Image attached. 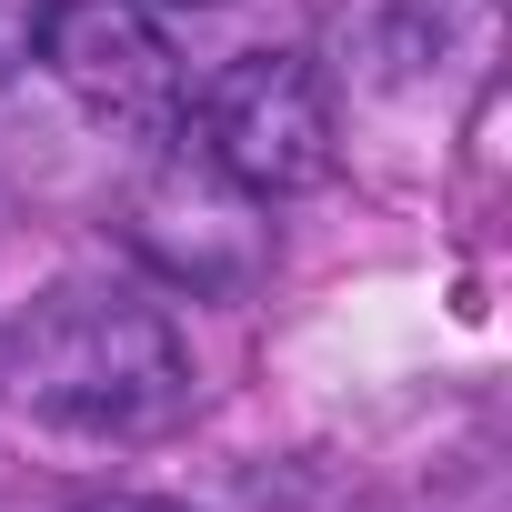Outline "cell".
Returning a JSON list of instances; mask_svg holds the SVG:
<instances>
[{"label": "cell", "mask_w": 512, "mask_h": 512, "mask_svg": "<svg viewBox=\"0 0 512 512\" xmlns=\"http://www.w3.org/2000/svg\"><path fill=\"white\" fill-rule=\"evenodd\" d=\"M51 11H61V0H0V81L41 61V41H51Z\"/></svg>", "instance_id": "cell-5"}, {"label": "cell", "mask_w": 512, "mask_h": 512, "mask_svg": "<svg viewBox=\"0 0 512 512\" xmlns=\"http://www.w3.org/2000/svg\"><path fill=\"white\" fill-rule=\"evenodd\" d=\"M0 362H11V392L41 422H61L81 442H141V432L181 422V402H191V352H181L171 312L121 282L41 292L11 322Z\"/></svg>", "instance_id": "cell-1"}, {"label": "cell", "mask_w": 512, "mask_h": 512, "mask_svg": "<svg viewBox=\"0 0 512 512\" xmlns=\"http://www.w3.org/2000/svg\"><path fill=\"white\" fill-rule=\"evenodd\" d=\"M171 11H211V0H171Z\"/></svg>", "instance_id": "cell-7"}, {"label": "cell", "mask_w": 512, "mask_h": 512, "mask_svg": "<svg viewBox=\"0 0 512 512\" xmlns=\"http://www.w3.org/2000/svg\"><path fill=\"white\" fill-rule=\"evenodd\" d=\"M41 61L101 131L181 141V121H191V71H181L171 31L151 21V0H61Z\"/></svg>", "instance_id": "cell-3"}, {"label": "cell", "mask_w": 512, "mask_h": 512, "mask_svg": "<svg viewBox=\"0 0 512 512\" xmlns=\"http://www.w3.org/2000/svg\"><path fill=\"white\" fill-rule=\"evenodd\" d=\"M332 91L302 51H241L211 71L201 91V161L221 181H241L251 201H292L312 181H332Z\"/></svg>", "instance_id": "cell-2"}, {"label": "cell", "mask_w": 512, "mask_h": 512, "mask_svg": "<svg viewBox=\"0 0 512 512\" xmlns=\"http://www.w3.org/2000/svg\"><path fill=\"white\" fill-rule=\"evenodd\" d=\"M101 512H181V502H141V492H131V502H101Z\"/></svg>", "instance_id": "cell-6"}, {"label": "cell", "mask_w": 512, "mask_h": 512, "mask_svg": "<svg viewBox=\"0 0 512 512\" xmlns=\"http://www.w3.org/2000/svg\"><path fill=\"white\" fill-rule=\"evenodd\" d=\"M141 251L171 272V282H191V292H221V282H241L251 262H262V201H251L241 181H221L201 151H171L151 181H141Z\"/></svg>", "instance_id": "cell-4"}]
</instances>
